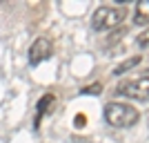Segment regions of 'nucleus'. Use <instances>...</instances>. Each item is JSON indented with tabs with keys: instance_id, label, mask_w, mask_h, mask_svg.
Returning <instances> with one entry per match:
<instances>
[{
	"instance_id": "f257e3e1",
	"label": "nucleus",
	"mask_w": 149,
	"mask_h": 143,
	"mask_svg": "<svg viewBox=\"0 0 149 143\" xmlns=\"http://www.w3.org/2000/svg\"><path fill=\"white\" fill-rule=\"evenodd\" d=\"M138 118H140V112L134 105L118 103V101H111L105 105V121L113 128H131L138 123Z\"/></svg>"
},
{
	"instance_id": "f03ea898",
	"label": "nucleus",
	"mask_w": 149,
	"mask_h": 143,
	"mask_svg": "<svg viewBox=\"0 0 149 143\" xmlns=\"http://www.w3.org/2000/svg\"><path fill=\"white\" fill-rule=\"evenodd\" d=\"M127 18V9L125 7H98L91 16V27L96 31H109L113 27H118L123 20Z\"/></svg>"
},
{
	"instance_id": "7ed1b4c3",
	"label": "nucleus",
	"mask_w": 149,
	"mask_h": 143,
	"mask_svg": "<svg viewBox=\"0 0 149 143\" xmlns=\"http://www.w3.org/2000/svg\"><path fill=\"white\" fill-rule=\"evenodd\" d=\"M113 92L118 96L131 101H149V76H138V78H125L116 85Z\"/></svg>"
},
{
	"instance_id": "20e7f679",
	"label": "nucleus",
	"mask_w": 149,
	"mask_h": 143,
	"mask_svg": "<svg viewBox=\"0 0 149 143\" xmlns=\"http://www.w3.org/2000/svg\"><path fill=\"white\" fill-rule=\"evenodd\" d=\"M54 54V43H51V38H47V36H38L33 43H31V47H29V65H40L42 61H47V58Z\"/></svg>"
},
{
	"instance_id": "39448f33",
	"label": "nucleus",
	"mask_w": 149,
	"mask_h": 143,
	"mask_svg": "<svg viewBox=\"0 0 149 143\" xmlns=\"http://www.w3.org/2000/svg\"><path fill=\"white\" fill-rule=\"evenodd\" d=\"M54 105H56V96L51 92H47L42 99L38 101V105H36V128H38V123H40V118L54 110Z\"/></svg>"
},
{
	"instance_id": "423d86ee",
	"label": "nucleus",
	"mask_w": 149,
	"mask_h": 143,
	"mask_svg": "<svg viewBox=\"0 0 149 143\" xmlns=\"http://www.w3.org/2000/svg\"><path fill=\"white\" fill-rule=\"evenodd\" d=\"M149 23V0H140L134 7V25H147Z\"/></svg>"
},
{
	"instance_id": "0eeeda50",
	"label": "nucleus",
	"mask_w": 149,
	"mask_h": 143,
	"mask_svg": "<svg viewBox=\"0 0 149 143\" xmlns=\"http://www.w3.org/2000/svg\"><path fill=\"white\" fill-rule=\"evenodd\" d=\"M140 61H143L140 56H131V58H127V61H123L120 65H116V67H113V74H116V76L125 74V72H129V69H134V67H136V65H138Z\"/></svg>"
},
{
	"instance_id": "6e6552de",
	"label": "nucleus",
	"mask_w": 149,
	"mask_h": 143,
	"mask_svg": "<svg viewBox=\"0 0 149 143\" xmlns=\"http://www.w3.org/2000/svg\"><path fill=\"white\" fill-rule=\"evenodd\" d=\"M100 89H102V85H100V83H93V85H89V87H82L80 94H100Z\"/></svg>"
},
{
	"instance_id": "1a4fd4ad",
	"label": "nucleus",
	"mask_w": 149,
	"mask_h": 143,
	"mask_svg": "<svg viewBox=\"0 0 149 143\" xmlns=\"http://www.w3.org/2000/svg\"><path fill=\"white\" fill-rule=\"evenodd\" d=\"M136 45H138V47H149V29L143 31V34L136 38Z\"/></svg>"
},
{
	"instance_id": "9d476101",
	"label": "nucleus",
	"mask_w": 149,
	"mask_h": 143,
	"mask_svg": "<svg viewBox=\"0 0 149 143\" xmlns=\"http://www.w3.org/2000/svg\"><path fill=\"white\" fill-rule=\"evenodd\" d=\"M85 123H87V118H85V114H78V116H76V128H82Z\"/></svg>"
}]
</instances>
